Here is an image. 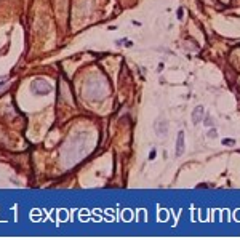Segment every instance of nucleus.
I'll list each match as a JSON object with an SVG mask.
<instances>
[{
    "label": "nucleus",
    "instance_id": "1",
    "mask_svg": "<svg viewBox=\"0 0 240 240\" xmlns=\"http://www.w3.org/2000/svg\"><path fill=\"white\" fill-rule=\"evenodd\" d=\"M31 90H32V93L43 96V94H48L51 91V85L45 80H34L32 85H31Z\"/></svg>",
    "mask_w": 240,
    "mask_h": 240
},
{
    "label": "nucleus",
    "instance_id": "2",
    "mask_svg": "<svg viewBox=\"0 0 240 240\" xmlns=\"http://www.w3.org/2000/svg\"><path fill=\"white\" fill-rule=\"evenodd\" d=\"M155 133L159 138H165L168 134V122L165 118H159L157 123H155Z\"/></svg>",
    "mask_w": 240,
    "mask_h": 240
},
{
    "label": "nucleus",
    "instance_id": "3",
    "mask_svg": "<svg viewBox=\"0 0 240 240\" xmlns=\"http://www.w3.org/2000/svg\"><path fill=\"white\" fill-rule=\"evenodd\" d=\"M186 151V144H184V131H179L178 138H176V149H175V155L181 157Z\"/></svg>",
    "mask_w": 240,
    "mask_h": 240
},
{
    "label": "nucleus",
    "instance_id": "4",
    "mask_svg": "<svg viewBox=\"0 0 240 240\" xmlns=\"http://www.w3.org/2000/svg\"><path fill=\"white\" fill-rule=\"evenodd\" d=\"M203 115H205V109H203V106H197L195 109L192 110V115H191L192 123H194V125L200 123V122H202V118H203Z\"/></svg>",
    "mask_w": 240,
    "mask_h": 240
},
{
    "label": "nucleus",
    "instance_id": "5",
    "mask_svg": "<svg viewBox=\"0 0 240 240\" xmlns=\"http://www.w3.org/2000/svg\"><path fill=\"white\" fill-rule=\"evenodd\" d=\"M223 144H226V146H234L235 141H234V139H223Z\"/></svg>",
    "mask_w": 240,
    "mask_h": 240
},
{
    "label": "nucleus",
    "instance_id": "6",
    "mask_svg": "<svg viewBox=\"0 0 240 240\" xmlns=\"http://www.w3.org/2000/svg\"><path fill=\"white\" fill-rule=\"evenodd\" d=\"M218 136V131L216 130H210L208 131V138H216Z\"/></svg>",
    "mask_w": 240,
    "mask_h": 240
},
{
    "label": "nucleus",
    "instance_id": "7",
    "mask_svg": "<svg viewBox=\"0 0 240 240\" xmlns=\"http://www.w3.org/2000/svg\"><path fill=\"white\" fill-rule=\"evenodd\" d=\"M205 125H207V126H211V125H213V120H211V117H207V122H205Z\"/></svg>",
    "mask_w": 240,
    "mask_h": 240
},
{
    "label": "nucleus",
    "instance_id": "8",
    "mask_svg": "<svg viewBox=\"0 0 240 240\" xmlns=\"http://www.w3.org/2000/svg\"><path fill=\"white\" fill-rule=\"evenodd\" d=\"M154 157H155V151H152L151 154H149V159H154Z\"/></svg>",
    "mask_w": 240,
    "mask_h": 240
},
{
    "label": "nucleus",
    "instance_id": "9",
    "mask_svg": "<svg viewBox=\"0 0 240 240\" xmlns=\"http://www.w3.org/2000/svg\"><path fill=\"white\" fill-rule=\"evenodd\" d=\"M3 85H5V80H3V82H0V88H2Z\"/></svg>",
    "mask_w": 240,
    "mask_h": 240
}]
</instances>
